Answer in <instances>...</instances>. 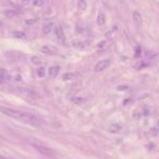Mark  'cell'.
Instances as JSON below:
<instances>
[{"label":"cell","instance_id":"16","mask_svg":"<svg viewBox=\"0 0 159 159\" xmlns=\"http://www.w3.org/2000/svg\"><path fill=\"white\" fill-rule=\"evenodd\" d=\"M74 76H75V74H73V73H67V74H64V75L62 76V79L64 80V81H69V80L74 79Z\"/></svg>","mask_w":159,"mask_h":159},{"label":"cell","instance_id":"11","mask_svg":"<svg viewBox=\"0 0 159 159\" xmlns=\"http://www.w3.org/2000/svg\"><path fill=\"white\" fill-rule=\"evenodd\" d=\"M19 12L16 10H13V9H12V10H7L6 11V12H4V14H6V16H8V18H13V16H15V15L18 14Z\"/></svg>","mask_w":159,"mask_h":159},{"label":"cell","instance_id":"10","mask_svg":"<svg viewBox=\"0 0 159 159\" xmlns=\"http://www.w3.org/2000/svg\"><path fill=\"white\" fill-rule=\"evenodd\" d=\"M120 130H121V125H119V124H112L111 127H109V132H111V133H118V132H120Z\"/></svg>","mask_w":159,"mask_h":159},{"label":"cell","instance_id":"7","mask_svg":"<svg viewBox=\"0 0 159 159\" xmlns=\"http://www.w3.org/2000/svg\"><path fill=\"white\" fill-rule=\"evenodd\" d=\"M52 27H54V24L51 23V22H47V23H45L43 26V33L45 35H47L49 33L52 31Z\"/></svg>","mask_w":159,"mask_h":159},{"label":"cell","instance_id":"4","mask_svg":"<svg viewBox=\"0 0 159 159\" xmlns=\"http://www.w3.org/2000/svg\"><path fill=\"white\" fill-rule=\"evenodd\" d=\"M40 52L46 54H54L56 52V48H54L52 46H49V45H44L43 47L39 48Z\"/></svg>","mask_w":159,"mask_h":159},{"label":"cell","instance_id":"22","mask_svg":"<svg viewBox=\"0 0 159 159\" xmlns=\"http://www.w3.org/2000/svg\"><path fill=\"white\" fill-rule=\"evenodd\" d=\"M106 42H101V43H99V45H98V47H102L104 46V44H105Z\"/></svg>","mask_w":159,"mask_h":159},{"label":"cell","instance_id":"3","mask_svg":"<svg viewBox=\"0 0 159 159\" xmlns=\"http://www.w3.org/2000/svg\"><path fill=\"white\" fill-rule=\"evenodd\" d=\"M110 62H111V60H110V59H106V60H101V61H99L97 64L95 65V71H97V72H101V71L106 70L109 65H110Z\"/></svg>","mask_w":159,"mask_h":159},{"label":"cell","instance_id":"18","mask_svg":"<svg viewBox=\"0 0 159 159\" xmlns=\"http://www.w3.org/2000/svg\"><path fill=\"white\" fill-rule=\"evenodd\" d=\"M44 4V1L43 0H34V6H43Z\"/></svg>","mask_w":159,"mask_h":159},{"label":"cell","instance_id":"15","mask_svg":"<svg viewBox=\"0 0 159 159\" xmlns=\"http://www.w3.org/2000/svg\"><path fill=\"white\" fill-rule=\"evenodd\" d=\"M79 8L80 10L84 11L86 9V1L85 0H79Z\"/></svg>","mask_w":159,"mask_h":159},{"label":"cell","instance_id":"12","mask_svg":"<svg viewBox=\"0 0 159 159\" xmlns=\"http://www.w3.org/2000/svg\"><path fill=\"white\" fill-rule=\"evenodd\" d=\"M36 74L38 77H45V74H46V70H45V68H43V67L38 68V69L36 70Z\"/></svg>","mask_w":159,"mask_h":159},{"label":"cell","instance_id":"21","mask_svg":"<svg viewBox=\"0 0 159 159\" xmlns=\"http://www.w3.org/2000/svg\"><path fill=\"white\" fill-rule=\"evenodd\" d=\"M29 0H22V4H29Z\"/></svg>","mask_w":159,"mask_h":159},{"label":"cell","instance_id":"13","mask_svg":"<svg viewBox=\"0 0 159 159\" xmlns=\"http://www.w3.org/2000/svg\"><path fill=\"white\" fill-rule=\"evenodd\" d=\"M31 60H32V62L34 63V64H42L43 63V60H42V58H39V57H32L31 58Z\"/></svg>","mask_w":159,"mask_h":159},{"label":"cell","instance_id":"24","mask_svg":"<svg viewBox=\"0 0 159 159\" xmlns=\"http://www.w3.org/2000/svg\"><path fill=\"white\" fill-rule=\"evenodd\" d=\"M158 125H159V121H158Z\"/></svg>","mask_w":159,"mask_h":159},{"label":"cell","instance_id":"20","mask_svg":"<svg viewBox=\"0 0 159 159\" xmlns=\"http://www.w3.org/2000/svg\"><path fill=\"white\" fill-rule=\"evenodd\" d=\"M127 88H129V87H127V86H120V87H119V90H127Z\"/></svg>","mask_w":159,"mask_h":159},{"label":"cell","instance_id":"14","mask_svg":"<svg viewBox=\"0 0 159 159\" xmlns=\"http://www.w3.org/2000/svg\"><path fill=\"white\" fill-rule=\"evenodd\" d=\"M117 26H115V27H113V29H111V31H109L108 33H107V34H106V36H107V38H112V37L115 36V33L117 32Z\"/></svg>","mask_w":159,"mask_h":159},{"label":"cell","instance_id":"23","mask_svg":"<svg viewBox=\"0 0 159 159\" xmlns=\"http://www.w3.org/2000/svg\"><path fill=\"white\" fill-rule=\"evenodd\" d=\"M1 25H2V22L0 21V26H1Z\"/></svg>","mask_w":159,"mask_h":159},{"label":"cell","instance_id":"8","mask_svg":"<svg viewBox=\"0 0 159 159\" xmlns=\"http://www.w3.org/2000/svg\"><path fill=\"white\" fill-rule=\"evenodd\" d=\"M133 21L136 25H140L142 23V15L138 11H134L133 12Z\"/></svg>","mask_w":159,"mask_h":159},{"label":"cell","instance_id":"6","mask_svg":"<svg viewBox=\"0 0 159 159\" xmlns=\"http://www.w3.org/2000/svg\"><path fill=\"white\" fill-rule=\"evenodd\" d=\"M59 71H60V68H59L58 65L50 67V68H49V70H48V75L50 76V77H56V76L58 75Z\"/></svg>","mask_w":159,"mask_h":159},{"label":"cell","instance_id":"5","mask_svg":"<svg viewBox=\"0 0 159 159\" xmlns=\"http://www.w3.org/2000/svg\"><path fill=\"white\" fill-rule=\"evenodd\" d=\"M54 35L59 40H64V33L61 26H56L54 27Z\"/></svg>","mask_w":159,"mask_h":159},{"label":"cell","instance_id":"2","mask_svg":"<svg viewBox=\"0 0 159 159\" xmlns=\"http://www.w3.org/2000/svg\"><path fill=\"white\" fill-rule=\"evenodd\" d=\"M33 147L36 149L37 152L40 153L42 155L46 156V157H49V158H54V156H56V153L52 150V149L48 148L46 146H44V145H40V144H35V143H33Z\"/></svg>","mask_w":159,"mask_h":159},{"label":"cell","instance_id":"9","mask_svg":"<svg viewBox=\"0 0 159 159\" xmlns=\"http://www.w3.org/2000/svg\"><path fill=\"white\" fill-rule=\"evenodd\" d=\"M97 24L99 26H104L106 24V15L100 13V14L97 16Z\"/></svg>","mask_w":159,"mask_h":159},{"label":"cell","instance_id":"19","mask_svg":"<svg viewBox=\"0 0 159 159\" xmlns=\"http://www.w3.org/2000/svg\"><path fill=\"white\" fill-rule=\"evenodd\" d=\"M4 72L2 70H0V81L4 79Z\"/></svg>","mask_w":159,"mask_h":159},{"label":"cell","instance_id":"1","mask_svg":"<svg viewBox=\"0 0 159 159\" xmlns=\"http://www.w3.org/2000/svg\"><path fill=\"white\" fill-rule=\"evenodd\" d=\"M0 112H2L4 116L20 120L22 122L34 125V127H43L45 124V121L43 120V118L39 117L38 115H34V113H29V112L19 111V110H15V109L4 108V107H0Z\"/></svg>","mask_w":159,"mask_h":159},{"label":"cell","instance_id":"17","mask_svg":"<svg viewBox=\"0 0 159 159\" xmlns=\"http://www.w3.org/2000/svg\"><path fill=\"white\" fill-rule=\"evenodd\" d=\"M14 36L18 37V38H25V34H24V33H22V32H15Z\"/></svg>","mask_w":159,"mask_h":159}]
</instances>
